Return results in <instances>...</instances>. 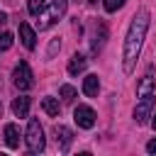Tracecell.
I'll return each mask as SVG.
<instances>
[{
    "label": "cell",
    "instance_id": "cell-10",
    "mask_svg": "<svg viewBox=\"0 0 156 156\" xmlns=\"http://www.w3.org/2000/svg\"><path fill=\"white\" fill-rule=\"evenodd\" d=\"M85 66H88V58H85L83 54H73L71 61H68V73H71V76H78V73L85 71Z\"/></svg>",
    "mask_w": 156,
    "mask_h": 156
},
{
    "label": "cell",
    "instance_id": "cell-12",
    "mask_svg": "<svg viewBox=\"0 0 156 156\" xmlns=\"http://www.w3.org/2000/svg\"><path fill=\"white\" fill-rule=\"evenodd\" d=\"M5 144L10 146V149H20V129H17V124H5Z\"/></svg>",
    "mask_w": 156,
    "mask_h": 156
},
{
    "label": "cell",
    "instance_id": "cell-20",
    "mask_svg": "<svg viewBox=\"0 0 156 156\" xmlns=\"http://www.w3.org/2000/svg\"><path fill=\"white\" fill-rule=\"evenodd\" d=\"M146 151H149V154H156V136H154V139L146 144Z\"/></svg>",
    "mask_w": 156,
    "mask_h": 156
},
{
    "label": "cell",
    "instance_id": "cell-11",
    "mask_svg": "<svg viewBox=\"0 0 156 156\" xmlns=\"http://www.w3.org/2000/svg\"><path fill=\"white\" fill-rule=\"evenodd\" d=\"M98 90H100V78H98L95 73L85 76V78H83V93H85L88 98H95Z\"/></svg>",
    "mask_w": 156,
    "mask_h": 156
},
{
    "label": "cell",
    "instance_id": "cell-13",
    "mask_svg": "<svg viewBox=\"0 0 156 156\" xmlns=\"http://www.w3.org/2000/svg\"><path fill=\"white\" fill-rule=\"evenodd\" d=\"M12 112H15V117H27L29 115V98L27 95L15 98L12 100Z\"/></svg>",
    "mask_w": 156,
    "mask_h": 156
},
{
    "label": "cell",
    "instance_id": "cell-17",
    "mask_svg": "<svg viewBox=\"0 0 156 156\" xmlns=\"http://www.w3.org/2000/svg\"><path fill=\"white\" fill-rule=\"evenodd\" d=\"M12 46V34L10 32H0V51H7Z\"/></svg>",
    "mask_w": 156,
    "mask_h": 156
},
{
    "label": "cell",
    "instance_id": "cell-23",
    "mask_svg": "<svg viewBox=\"0 0 156 156\" xmlns=\"http://www.w3.org/2000/svg\"><path fill=\"white\" fill-rule=\"evenodd\" d=\"M88 2H90V5H95V2H98V0H88Z\"/></svg>",
    "mask_w": 156,
    "mask_h": 156
},
{
    "label": "cell",
    "instance_id": "cell-9",
    "mask_svg": "<svg viewBox=\"0 0 156 156\" xmlns=\"http://www.w3.org/2000/svg\"><path fill=\"white\" fill-rule=\"evenodd\" d=\"M20 39H22V44H24L27 49H34V46H37V34H34V29L29 27V22H20Z\"/></svg>",
    "mask_w": 156,
    "mask_h": 156
},
{
    "label": "cell",
    "instance_id": "cell-16",
    "mask_svg": "<svg viewBox=\"0 0 156 156\" xmlns=\"http://www.w3.org/2000/svg\"><path fill=\"white\" fill-rule=\"evenodd\" d=\"M58 95H61V100H63V102H73L78 93H76V88H73V85H61V88H58Z\"/></svg>",
    "mask_w": 156,
    "mask_h": 156
},
{
    "label": "cell",
    "instance_id": "cell-8",
    "mask_svg": "<svg viewBox=\"0 0 156 156\" xmlns=\"http://www.w3.org/2000/svg\"><path fill=\"white\" fill-rule=\"evenodd\" d=\"M54 134H56L58 149H61V151H68V146H71V141H73V132H71L68 127H63V124H56V127H54Z\"/></svg>",
    "mask_w": 156,
    "mask_h": 156
},
{
    "label": "cell",
    "instance_id": "cell-14",
    "mask_svg": "<svg viewBox=\"0 0 156 156\" xmlns=\"http://www.w3.org/2000/svg\"><path fill=\"white\" fill-rule=\"evenodd\" d=\"M41 107H44V112L49 115V117H58V112H61V105H58V100L56 98H44L41 100Z\"/></svg>",
    "mask_w": 156,
    "mask_h": 156
},
{
    "label": "cell",
    "instance_id": "cell-1",
    "mask_svg": "<svg viewBox=\"0 0 156 156\" xmlns=\"http://www.w3.org/2000/svg\"><path fill=\"white\" fill-rule=\"evenodd\" d=\"M149 24H151V15H149L146 7H141L132 17V24H129V32H127V39H124V49H122V71L127 76L136 66V58L141 54V46H144V37H146Z\"/></svg>",
    "mask_w": 156,
    "mask_h": 156
},
{
    "label": "cell",
    "instance_id": "cell-6",
    "mask_svg": "<svg viewBox=\"0 0 156 156\" xmlns=\"http://www.w3.org/2000/svg\"><path fill=\"white\" fill-rule=\"evenodd\" d=\"M73 119L80 129H93L95 127V110L88 107V105H78L73 110Z\"/></svg>",
    "mask_w": 156,
    "mask_h": 156
},
{
    "label": "cell",
    "instance_id": "cell-19",
    "mask_svg": "<svg viewBox=\"0 0 156 156\" xmlns=\"http://www.w3.org/2000/svg\"><path fill=\"white\" fill-rule=\"evenodd\" d=\"M61 49V41L58 39H51V44H49V51H46V58H54V54Z\"/></svg>",
    "mask_w": 156,
    "mask_h": 156
},
{
    "label": "cell",
    "instance_id": "cell-22",
    "mask_svg": "<svg viewBox=\"0 0 156 156\" xmlns=\"http://www.w3.org/2000/svg\"><path fill=\"white\" fill-rule=\"evenodd\" d=\"M5 20H7V17H5V12H0V22H5Z\"/></svg>",
    "mask_w": 156,
    "mask_h": 156
},
{
    "label": "cell",
    "instance_id": "cell-4",
    "mask_svg": "<svg viewBox=\"0 0 156 156\" xmlns=\"http://www.w3.org/2000/svg\"><path fill=\"white\" fill-rule=\"evenodd\" d=\"M66 7H68V0H54L51 7L39 15V22H37L39 29H46V27H51L54 22H58V20L66 15Z\"/></svg>",
    "mask_w": 156,
    "mask_h": 156
},
{
    "label": "cell",
    "instance_id": "cell-15",
    "mask_svg": "<svg viewBox=\"0 0 156 156\" xmlns=\"http://www.w3.org/2000/svg\"><path fill=\"white\" fill-rule=\"evenodd\" d=\"M27 10H29L32 17H39V15L46 10V0H29V2H27Z\"/></svg>",
    "mask_w": 156,
    "mask_h": 156
},
{
    "label": "cell",
    "instance_id": "cell-5",
    "mask_svg": "<svg viewBox=\"0 0 156 156\" xmlns=\"http://www.w3.org/2000/svg\"><path fill=\"white\" fill-rule=\"evenodd\" d=\"M12 83H15L20 90H29V88L34 85V76H32V68H29L27 61H20V63L15 66V71H12Z\"/></svg>",
    "mask_w": 156,
    "mask_h": 156
},
{
    "label": "cell",
    "instance_id": "cell-3",
    "mask_svg": "<svg viewBox=\"0 0 156 156\" xmlns=\"http://www.w3.org/2000/svg\"><path fill=\"white\" fill-rule=\"evenodd\" d=\"M24 141H27V149L29 154H41L46 149V139H44V129L39 124V119H29L27 124V132H24Z\"/></svg>",
    "mask_w": 156,
    "mask_h": 156
},
{
    "label": "cell",
    "instance_id": "cell-2",
    "mask_svg": "<svg viewBox=\"0 0 156 156\" xmlns=\"http://www.w3.org/2000/svg\"><path fill=\"white\" fill-rule=\"evenodd\" d=\"M154 100H156V83L151 71L139 80L136 85V107H134V119L136 124H146L151 112H154Z\"/></svg>",
    "mask_w": 156,
    "mask_h": 156
},
{
    "label": "cell",
    "instance_id": "cell-7",
    "mask_svg": "<svg viewBox=\"0 0 156 156\" xmlns=\"http://www.w3.org/2000/svg\"><path fill=\"white\" fill-rule=\"evenodd\" d=\"M105 39H107V24H105V22H98V24H95L93 41H90V51H93V54H100V49H102Z\"/></svg>",
    "mask_w": 156,
    "mask_h": 156
},
{
    "label": "cell",
    "instance_id": "cell-18",
    "mask_svg": "<svg viewBox=\"0 0 156 156\" xmlns=\"http://www.w3.org/2000/svg\"><path fill=\"white\" fill-rule=\"evenodd\" d=\"M122 5H124V0H102V7H105L107 12H117Z\"/></svg>",
    "mask_w": 156,
    "mask_h": 156
},
{
    "label": "cell",
    "instance_id": "cell-21",
    "mask_svg": "<svg viewBox=\"0 0 156 156\" xmlns=\"http://www.w3.org/2000/svg\"><path fill=\"white\" fill-rule=\"evenodd\" d=\"M151 127H154V129H156V112H154V115H151Z\"/></svg>",
    "mask_w": 156,
    "mask_h": 156
}]
</instances>
